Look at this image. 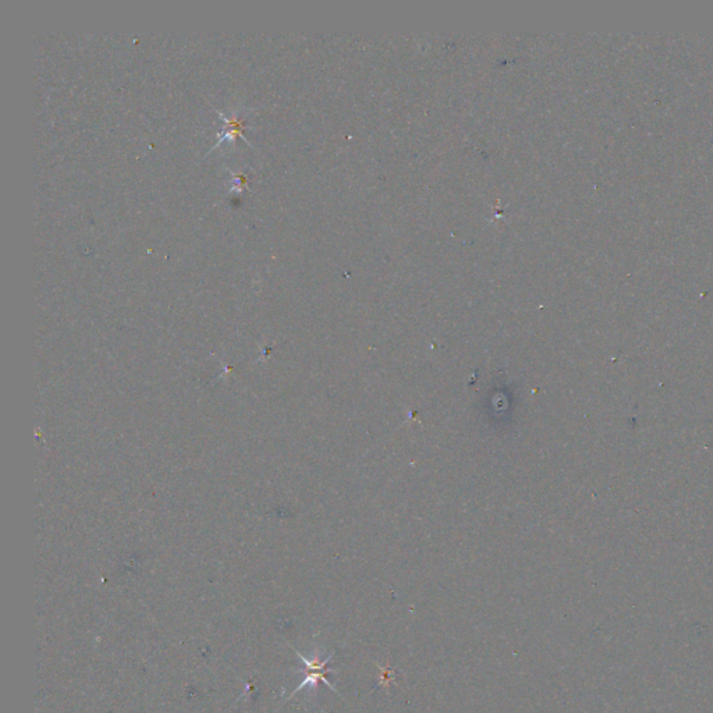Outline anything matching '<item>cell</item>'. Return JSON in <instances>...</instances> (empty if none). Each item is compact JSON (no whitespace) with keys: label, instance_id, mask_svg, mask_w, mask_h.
Returning a JSON list of instances; mask_svg holds the SVG:
<instances>
[{"label":"cell","instance_id":"cell-2","mask_svg":"<svg viewBox=\"0 0 713 713\" xmlns=\"http://www.w3.org/2000/svg\"><path fill=\"white\" fill-rule=\"evenodd\" d=\"M242 128H244L242 120H241V119H237V117H233L232 120H226V127H225V130L222 131L221 137H222V138H226L228 135H230V137H233V138H235V137H237V135H241Z\"/></svg>","mask_w":713,"mask_h":713},{"label":"cell","instance_id":"cell-1","mask_svg":"<svg viewBox=\"0 0 713 713\" xmlns=\"http://www.w3.org/2000/svg\"><path fill=\"white\" fill-rule=\"evenodd\" d=\"M295 654L298 655L300 661L305 665V670H307V673H305L304 680H302V682L300 683V686H298V687L293 691V694L290 696V698H291V697H294L297 693H300V691H301L304 687H307V686L316 687V684H318L319 682L325 683V684H326V686H328L332 691H335L336 694H339V693H337V690H336V689L330 684V682H329V680H328V677H326V675L330 672V669H328L326 666H328V663L332 661L333 654H332L329 658H326L325 661H322V662H321V661H318V658L308 659V658H305L304 655H301V652H298V651H295Z\"/></svg>","mask_w":713,"mask_h":713}]
</instances>
